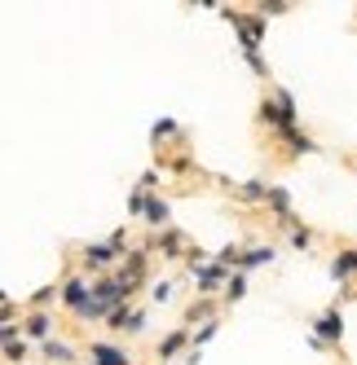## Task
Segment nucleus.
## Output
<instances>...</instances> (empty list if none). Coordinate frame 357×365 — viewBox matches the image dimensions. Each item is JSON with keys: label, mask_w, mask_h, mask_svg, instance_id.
<instances>
[{"label": "nucleus", "mask_w": 357, "mask_h": 365, "mask_svg": "<svg viewBox=\"0 0 357 365\" xmlns=\"http://www.w3.org/2000/svg\"><path fill=\"white\" fill-rule=\"evenodd\" d=\"M124 247V233H115L111 242H97V247H84V269L89 273H101V269H111L115 264V255Z\"/></svg>", "instance_id": "nucleus-1"}, {"label": "nucleus", "mask_w": 357, "mask_h": 365, "mask_svg": "<svg viewBox=\"0 0 357 365\" xmlns=\"http://www.w3.org/2000/svg\"><path fill=\"white\" fill-rule=\"evenodd\" d=\"M18 330H22L27 344H44V339H54V317H49V312H27V317L18 322Z\"/></svg>", "instance_id": "nucleus-2"}, {"label": "nucleus", "mask_w": 357, "mask_h": 365, "mask_svg": "<svg viewBox=\"0 0 357 365\" xmlns=\"http://www.w3.org/2000/svg\"><path fill=\"white\" fill-rule=\"evenodd\" d=\"M313 326H318V330H313V339H318L322 348H326V344H340V339H344V317H340V308H326Z\"/></svg>", "instance_id": "nucleus-3"}, {"label": "nucleus", "mask_w": 357, "mask_h": 365, "mask_svg": "<svg viewBox=\"0 0 357 365\" xmlns=\"http://www.w3.org/2000/svg\"><path fill=\"white\" fill-rule=\"evenodd\" d=\"M58 299L75 312V317H80L84 304H89V282H84V277H66V282L58 286Z\"/></svg>", "instance_id": "nucleus-4"}, {"label": "nucleus", "mask_w": 357, "mask_h": 365, "mask_svg": "<svg viewBox=\"0 0 357 365\" xmlns=\"http://www.w3.org/2000/svg\"><path fill=\"white\" fill-rule=\"evenodd\" d=\"M106 322H111V330H119V334H141L146 312H141V308H115Z\"/></svg>", "instance_id": "nucleus-5"}, {"label": "nucleus", "mask_w": 357, "mask_h": 365, "mask_svg": "<svg viewBox=\"0 0 357 365\" xmlns=\"http://www.w3.org/2000/svg\"><path fill=\"white\" fill-rule=\"evenodd\" d=\"M89 356H93V365H133V356L115 344H89Z\"/></svg>", "instance_id": "nucleus-6"}, {"label": "nucleus", "mask_w": 357, "mask_h": 365, "mask_svg": "<svg viewBox=\"0 0 357 365\" xmlns=\"http://www.w3.org/2000/svg\"><path fill=\"white\" fill-rule=\"evenodd\" d=\"M40 356L54 361V365H71V361H75V348H71V344H58V339H44V344H40Z\"/></svg>", "instance_id": "nucleus-7"}, {"label": "nucleus", "mask_w": 357, "mask_h": 365, "mask_svg": "<svg viewBox=\"0 0 357 365\" xmlns=\"http://www.w3.org/2000/svg\"><path fill=\"white\" fill-rule=\"evenodd\" d=\"M190 269H194V282L203 286V291H212V286L225 277V269H221V264H190Z\"/></svg>", "instance_id": "nucleus-8"}, {"label": "nucleus", "mask_w": 357, "mask_h": 365, "mask_svg": "<svg viewBox=\"0 0 357 365\" xmlns=\"http://www.w3.org/2000/svg\"><path fill=\"white\" fill-rule=\"evenodd\" d=\"M278 137H283V141H287V145H291L296 154H309V150H318V145H313L309 137L300 133V128H278Z\"/></svg>", "instance_id": "nucleus-9"}, {"label": "nucleus", "mask_w": 357, "mask_h": 365, "mask_svg": "<svg viewBox=\"0 0 357 365\" xmlns=\"http://www.w3.org/2000/svg\"><path fill=\"white\" fill-rule=\"evenodd\" d=\"M186 339H190V330H186V326H176V330L164 339V344H159V356H164V361H168V356H176V352L186 348Z\"/></svg>", "instance_id": "nucleus-10"}, {"label": "nucleus", "mask_w": 357, "mask_h": 365, "mask_svg": "<svg viewBox=\"0 0 357 365\" xmlns=\"http://www.w3.org/2000/svg\"><path fill=\"white\" fill-rule=\"evenodd\" d=\"M141 212L150 216V225H155V229H168V216H172V212H168V202H159V198H150V202L141 207Z\"/></svg>", "instance_id": "nucleus-11"}, {"label": "nucleus", "mask_w": 357, "mask_h": 365, "mask_svg": "<svg viewBox=\"0 0 357 365\" xmlns=\"http://www.w3.org/2000/svg\"><path fill=\"white\" fill-rule=\"evenodd\" d=\"M273 259V247H251L247 255H238V269H256V264H269Z\"/></svg>", "instance_id": "nucleus-12"}, {"label": "nucleus", "mask_w": 357, "mask_h": 365, "mask_svg": "<svg viewBox=\"0 0 357 365\" xmlns=\"http://www.w3.org/2000/svg\"><path fill=\"white\" fill-rule=\"evenodd\" d=\"M331 273H336V277H353L357 273V251H340L336 264H331Z\"/></svg>", "instance_id": "nucleus-13"}, {"label": "nucleus", "mask_w": 357, "mask_h": 365, "mask_svg": "<svg viewBox=\"0 0 357 365\" xmlns=\"http://www.w3.org/2000/svg\"><path fill=\"white\" fill-rule=\"evenodd\" d=\"M27 352H31V344H27V339H14V344H5V348H0V356H5V361H14V365H22V361H27Z\"/></svg>", "instance_id": "nucleus-14"}, {"label": "nucleus", "mask_w": 357, "mask_h": 365, "mask_svg": "<svg viewBox=\"0 0 357 365\" xmlns=\"http://www.w3.org/2000/svg\"><path fill=\"white\" fill-rule=\"evenodd\" d=\"M54 299H58V286H44V291H36V295L27 299V308H31V312H44Z\"/></svg>", "instance_id": "nucleus-15"}, {"label": "nucleus", "mask_w": 357, "mask_h": 365, "mask_svg": "<svg viewBox=\"0 0 357 365\" xmlns=\"http://www.w3.org/2000/svg\"><path fill=\"white\" fill-rule=\"evenodd\" d=\"M243 295H247V277H243V273H234V277L225 282V299L234 304V299H243Z\"/></svg>", "instance_id": "nucleus-16"}, {"label": "nucleus", "mask_w": 357, "mask_h": 365, "mask_svg": "<svg viewBox=\"0 0 357 365\" xmlns=\"http://www.w3.org/2000/svg\"><path fill=\"white\" fill-rule=\"evenodd\" d=\"M265 190H269V185H261V180H247V185L238 190V198H247V202H256V198H265Z\"/></svg>", "instance_id": "nucleus-17"}, {"label": "nucleus", "mask_w": 357, "mask_h": 365, "mask_svg": "<svg viewBox=\"0 0 357 365\" xmlns=\"http://www.w3.org/2000/svg\"><path fill=\"white\" fill-rule=\"evenodd\" d=\"M309 242H313V233H309V229H296V225H291V247L309 251Z\"/></svg>", "instance_id": "nucleus-18"}, {"label": "nucleus", "mask_w": 357, "mask_h": 365, "mask_svg": "<svg viewBox=\"0 0 357 365\" xmlns=\"http://www.w3.org/2000/svg\"><path fill=\"white\" fill-rule=\"evenodd\" d=\"M159 247L176 259V251H181V233H164V238H159Z\"/></svg>", "instance_id": "nucleus-19"}, {"label": "nucleus", "mask_w": 357, "mask_h": 365, "mask_svg": "<svg viewBox=\"0 0 357 365\" xmlns=\"http://www.w3.org/2000/svg\"><path fill=\"white\" fill-rule=\"evenodd\" d=\"M150 299H155V304H168V299H172V286H168V282H159L155 291H150Z\"/></svg>", "instance_id": "nucleus-20"}, {"label": "nucleus", "mask_w": 357, "mask_h": 365, "mask_svg": "<svg viewBox=\"0 0 357 365\" xmlns=\"http://www.w3.org/2000/svg\"><path fill=\"white\" fill-rule=\"evenodd\" d=\"M261 9H265V14H287L291 5H287V0H265V5H261Z\"/></svg>", "instance_id": "nucleus-21"}, {"label": "nucleus", "mask_w": 357, "mask_h": 365, "mask_svg": "<svg viewBox=\"0 0 357 365\" xmlns=\"http://www.w3.org/2000/svg\"><path fill=\"white\" fill-rule=\"evenodd\" d=\"M176 133V123L172 119H164V123H155V137H172Z\"/></svg>", "instance_id": "nucleus-22"}, {"label": "nucleus", "mask_w": 357, "mask_h": 365, "mask_svg": "<svg viewBox=\"0 0 357 365\" xmlns=\"http://www.w3.org/2000/svg\"><path fill=\"white\" fill-rule=\"evenodd\" d=\"M208 312H212V304H194V308H190V317H186V322H194V317H208Z\"/></svg>", "instance_id": "nucleus-23"}, {"label": "nucleus", "mask_w": 357, "mask_h": 365, "mask_svg": "<svg viewBox=\"0 0 357 365\" xmlns=\"http://www.w3.org/2000/svg\"><path fill=\"white\" fill-rule=\"evenodd\" d=\"M0 304H9V295H5V291H0Z\"/></svg>", "instance_id": "nucleus-24"}]
</instances>
